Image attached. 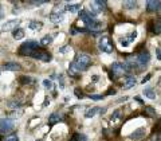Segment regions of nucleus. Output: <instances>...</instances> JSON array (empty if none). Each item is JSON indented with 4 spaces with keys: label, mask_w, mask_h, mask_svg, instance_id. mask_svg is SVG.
I'll return each mask as SVG.
<instances>
[{
    "label": "nucleus",
    "mask_w": 161,
    "mask_h": 141,
    "mask_svg": "<svg viewBox=\"0 0 161 141\" xmlns=\"http://www.w3.org/2000/svg\"><path fill=\"white\" fill-rule=\"evenodd\" d=\"M74 65H75V67H77L78 73L79 71H85V70H87L89 66L91 65V59H90V57L86 54H78L77 58H75V61H74Z\"/></svg>",
    "instance_id": "f257e3e1"
},
{
    "label": "nucleus",
    "mask_w": 161,
    "mask_h": 141,
    "mask_svg": "<svg viewBox=\"0 0 161 141\" xmlns=\"http://www.w3.org/2000/svg\"><path fill=\"white\" fill-rule=\"evenodd\" d=\"M144 95L146 98H149V99H156V93L152 87H145L144 89Z\"/></svg>",
    "instance_id": "aec40b11"
},
{
    "label": "nucleus",
    "mask_w": 161,
    "mask_h": 141,
    "mask_svg": "<svg viewBox=\"0 0 161 141\" xmlns=\"http://www.w3.org/2000/svg\"><path fill=\"white\" fill-rule=\"evenodd\" d=\"M125 7L126 10H134V8L137 7V1H125Z\"/></svg>",
    "instance_id": "b1692460"
},
{
    "label": "nucleus",
    "mask_w": 161,
    "mask_h": 141,
    "mask_svg": "<svg viewBox=\"0 0 161 141\" xmlns=\"http://www.w3.org/2000/svg\"><path fill=\"white\" fill-rule=\"evenodd\" d=\"M15 128V124L11 118H1L0 120V133H10Z\"/></svg>",
    "instance_id": "39448f33"
},
{
    "label": "nucleus",
    "mask_w": 161,
    "mask_h": 141,
    "mask_svg": "<svg viewBox=\"0 0 161 141\" xmlns=\"http://www.w3.org/2000/svg\"><path fill=\"white\" fill-rule=\"evenodd\" d=\"M52 42V36L51 35H46L42 38V40H40V44L42 46H47V44H50Z\"/></svg>",
    "instance_id": "5701e85b"
},
{
    "label": "nucleus",
    "mask_w": 161,
    "mask_h": 141,
    "mask_svg": "<svg viewBox=\"0 0 161 141\" xmlns=\"http://www.w3.org/2000/svg\"><path fill=\"white\" fill-rule=\"evenodd\" d=\"M42 27H43V23L42 22H38V20H31L28 23V28H31L32 31H39Z\"/></svg>",
    "instance_id": "dca6fc26"
},
{
    "label": "nucleus",
    "mask_w": 161,
    "mask_h": 141,
    "mask_svg": "<svg viewBox=\"0 0 161 141\" xmlns=\"http://www.w3.org/2000/svg\"><path fill=\"white\" fill-rule=\"evenodd\" d=\"M62 120V117H60V114L59 113H52L50 117H48V124L50 125H55L56 122H59Z\"/></svg>",
    "instance_id": "6ab92c4d"
},
{
    "label": "nucleus",
    "mask_w": 161,
    "mask_h": 141,
    "mask_svg": "<svg viewBox=\"0 0 161 141\" xmlns=\"http://www.w3.org/2000/svg\"><path fill=\"white\" fill-rule=\"evenodd\" d=\"M30 57H32V58H35V59H39V61H43V62H48V61L51 59V55L48 54L47 51L38 50V48L32 51Z\"/></svg>",
    "instance_id": "0eeeda50"
},
{
    "label": "nucleus",
    "mask_w": 161,
    "mask_h": 141,
    "mask_svg": "<svg viewBox=\"0 0 161 141\" xmlns=\"http://www.w3.org/2000/svg\"><path fill=\"white\" fill-rule=\"evenodd\" d=\"M39 47V43L36 42V40H27V42H24L22 46L19 47V54L22 55H31V52L34 50H36Z\"/></svg>",
    "instance_id": "7ed1b4c3"
},
{
    "label": "nucleus",
    "mask_w": 161,
    "mask_h": 141,
    "mask_svg": "<svg viewBox=\"0 0 161 141\" xmlns=\"http://www.w3.org/2000/svg\"><path fill=\"white\" fill-rule=\"evenodd\" d=\"M98 48L102 51V52H106V54H111V52H113L114 44H113V42H111V39H110V36L103 35V36L99 38Z\"/></svg>",
    "instance_id": "f03ea898"
},
{
    "label": "nucleus",
    "mask_w": 161,
    "mask_h": 141,
    "mask_svg": "<svg viewBox=\"0 0 161 141\" xmlns=\"http://www.w3.org/2000/svg\"><path fill=\"white\" fill-rule=\"evenodd\" d=\"M19 23H20V20H18V19L7 20V22L1 26V31H14V30H16V27L19 26Z\"/></svg>",
    "instance_id": "6e6552de"
},
{
    "label": "nucleus",
    "mask_w": 161,
    "mask_h": 141,
    "mask_svg": "<svg viewBox=\"0 0 161 141\" xmlns=\"http://www.w3.org/2000/svg\"><path fill=\"white\" fill-rule=\"evenodd\" d=\"M89 97H90L91 99H94V101H99V99H103L105 95H102V94H90Z\"/></svg>",
    "instance_id": "bb28decb"
},
{
    "label": "nucleus",
    "mask_w": 161,
    "mask_h": 141,
    "mask_svg": "<svg viewBox=\"0 0 161 141\" xmlns=\"http://www.w3.org/2000/svg\"><path fill=\"white\" fill-rule=\"evenodd\" d=\"M111 71L115 77H120V75L125 74L126 71H129V67L126 63H121V62H114L111 65Z\"/></svg>",
    "instance_id": "423d86ee"
},
{
    "label": "nucleus",
    "mask_w": 161,
    "mask_h": 141,
    "mask_svg": "<svg viewBox=\"0 0 161 141\" xmlns=\"http://www.w3.org/2000/svg\"><path fill=\"white\" fill-rule=\"evenodd\" d=\"M150 77H152V75H148V77H145V78H144V79H142V83H145L146 82V81H149V79H150Z\"/></svg>",
    "instance_id": "4c0bfd02"
},
{
    "label": "nucleus",
    "mask_w": 161,
    "mask_h": 141,
    "mask_svg": "<svg viewBox=\"0 0 161 141\" xmlns=\"http://www.w3.org/2000/svg\"><path fill=\"white\" fill-rule=\"evenodd\" d=\"M146 5H148V11L154 12V11H158V10H160L161 1L160 0H149V1L146 3Z\"/></svg>",
    "instance_id": "f8f14e48"
},
{
    "label": "nucleus",
    "mask_w": 161,
    "mask_h": 141,
    "mask_svg": "<svg viewBox=\"0 0 161 141\" xmlns=\"http://www.w3.org/2000/svg\"><path fill=\"white\" fill-rule=\"evenodd\" d=\"M145 110H146V112H148L149 114H152L153 117H157V113H156V110H154V109H152L150 106H146V108H145Z\"/></svg>",
    "instance_id": "c756f323"
},
{
    "label": "nucleus",
    "mask_w": 161,
    "mask_h": 141,
    "mask_svg": "<svg viewBox=\"0 0 161 141\" xmlns=\"http://www.w3.org/2000/svg\"><path fill=\"white\" fill-rule=\"evenodd\" d=\"M79 19H81V20H83L85 23H87V24H89V27H90L91 24H93V23L95 22L94 16H91L87 11H81V12H79Z\"/></svg>",
    "instance_id": "1a4fd4ad"
},
{
    "label": "nucleus",
    "mask_w": 161,
    "mask_h": 141,
    "mask_svg": "<svg viewBox=\"0 0 161 141\" xmlns=\"http://www.w3.org/2000/svg\"><path fill=\"white\" fill-rule=\"evenodd\" d=\"M48 19L51 20L52 23H60L63 20V14H51L48 16Z\"/></svg>",
    "instance_id": "412c9836"
},
{
    "label": "nucleus",
    "mask_w": 161,
    "mask_h": 141,
    "mask_svg": "<svg viewBox=\"0 0 161 141\" xmlns=\"http://www.w3.org/2000/svg\"><path fill=\"white\" fill-rule=\"evenodd\" d=\"M12 36H14V39H16V40L23 39L24 38V30L23 28H16V30L12 31Z\"/></svg>",
    "instance_id": "f3484780"
},
{
    "label": "nucleus",
    "mask_w": 161,
    "mask_h": 141,
    "mask_svg": "<svg viewBox=\"0 0 161 141\" xmlns=\"http://www.w3.org/2000/svg\"><path fill=\"white\" fill-rule=\"evenodd\" d=\"M120 117H121V112H120V110H115V112L111 114V121H117V120H120Z\"/></svg>",
    "instance_id": "cd10ccee"
},
{
    "label": "nucleus",
    "mask_w": 161,
    "mask_h": 141,
    "mask_svg": "<svg viewBox=\"0 0 161 141\" xmlns=\"http://www.w3.org/2000/svg\"><path fill=\"white\" fill-rule=\"evenodd\" d=\"M106 1H101V0H97V1H90L89 3V8H90V11H89V14H90L91 16H97L98 14H101V12L103 11V8L106 7Z\"/></svg>",
    "instance_id": "20e7f679"
},
{
    "label": "nucleus",
    "mask_w": 161,
    "mask_h": 141,
    "mask_svg": "<svg viewBox=\"0 0 161 141\" xmlns=\"http://www.w3.org/2000/svg\"><path fill=\"white\" fill-rule=\"evenodd\" d=\"M46 1H32V5H42V4H44Z\"/></svg>",
    "instance_id": "f704fd0d"
},
{
    "label": "nucleus",
    "mask_w": 161,
    "mask_h": 141,
    "mask_svg": "<svg viewBox=\"0 0 161 141\" xmlns=\"http://www.w3.org/2000/svg\"><path fill=\"white\" fill-rule=\"evenodd\" d=\"M43 85H44V87H46V89H48V90H51L52 87H54V86H52L54 83H52L51 81H48V79H44V81H43Z\"/></svg>",
    "instance_id": "c85d7f7f"
},
{
    "label": "nucleus",
    "mask_w": 161,
    "mask_h": 141,
    "mask_svg": "<svg viewBox=\"0 0 161 141\" xmlns=\"http://www.w3.org/2000/svg\"><path fill=\"white\" fill-rule=\"evenodd\" d=\"M69 50V47H62V48H59V52H62V54H65V51Z\"/></svg>",
    "instance_id": "e433bc0d"
},
{
    "label": "nucleus",
    "mask_w": 161,
    "mask_h": 141,
    "mask_svg": "<svg viewBox=\"0 0 161 141\" xmlns=\"http://www.w3.org/2000/svg\"><path fill=\"white\" fill-rule=\"evenodd\" d=\"M136 38H137V32L133 31L129 36H126V38H122L121 42H120V44H121L122 47H128L130 43H132V42H134V39H136Z\"/></svg>",
    "instance_id": "9b49d317"
},
{
    "label": "nucleus",
    "mask_w": 161,
    "mask_h": 141,
    "mask_svg": "<svg viewBox=\"0 0 161 141\" xmlns=\"http://www.w3.org/2000/svg\"><path fill=\"white\" fill-rule=\"evenodd\" d=\"M97 113H99V108H97V106H93V108H90V109L86 110L85 117H86V118H91V117H94Z\"/></svg>",
    "instance_id": "a211bd4d"
},
{
    "label": "nucleus",
    "mask_w": 161,
    "mask_h": 141,
    "mask_svg": "<svg viewBox=\"0 0 161 141\" xmlns=\"http://www.w3.org/2000/svg\"><path fill=\"white\" fill-rule=\"evenodd\" d=\"M75 94H77V97H78V98H82V97H83L82 93H81V91H79L78 89H75Z\"/></svg>",
    "instance_id": "c9c22d12"
},
{
    "label": "nucleus",
    "mask_w": 161,
    "mask_h": 141,
    "mask_svg": "<svg viewBox=\"0 0 161 141\" xmlns=\"http://www.w3.org/2000/svg\"><path fill=\"white\" fill-rule=\"evenodd\" d=\"M136 83H137V79L134 78V77H130V75H128V77L125 78L124 89H125V90H129V89H132V87L136 86Z\"/></svg>",
    "instance_id": "4468645a"
},
{
    "label": "nucleus",
    "mask_w": 161,
    "mask_h": 141,
    "mask_svg": "<svg viewBox=\"0 0 161 141\" xmlns=\"http://www.w3.org/2000/svg\"><path fill=\"white\" fill-rule=\"evenodd\" d=\"M5 141H19V137H18L16 134H12V136H10V137L5 138Z\"/></svg>",
    "instance_id": "2f4dec72"
},
{
    "label": "nucleus",
    "mask_w": 161,
    "mask_h": 141,
    "mask_svg": "<svg viewBox=\"0 0 161 141\" xmlns=\"http://www.w3.org/2000/svg\"><path fill=\"white\" fill-rule=\"evenodd\" d=\"M7 105L10 106V108H12V109H18V108H20V102L14 99V101H8Z\"/></svg>",
    "instance_id": "393cba45"
},
{
    "label": "nucleus",
    "mask_w": 161,
    "mask_h": 141,
    "mask_svg": "<svg viewBox=\"0 0 161 141\" xmlns=\"http://www.w3.org/2000/svg\"><path fill=\"white\" fill-rule=\"evenodd\" d=\"M157 58H158V59L161 58V55H160V48H157Z\"/></svg>",
    "instance_id": "58836bf2"
},
{
    "label": "nucleus",
    "mask_w": 161,
    "mask_h": 141,
    "mask_svg": "<svg viewBox=\"0 0 161 141\" xmlns=\"http://www.w3.org/2000/svg\"><path fill=\"white\" fill-rule=\"evenodd\" d=\"M69 73H70L71 75H77V73H78V70H77V67H75L74 62L70 63V67H69Z\"/></svg>",
    "instance_id": "a878e982"
},
{
    "label": "nucleus",
    "mask_w": 161,
    "mask_h": 141,
    "mask_svg": "<svg viewBox=\"0 0 161 141\" xmlns=\"http://www.w3.org/2000/svg\"><path fill=\"white\" fill-rule=\"evenodd\" d=\"M20 82L28 83V82H31V78H30V77H22V78H20Z\"/></svg>",
    "instance_id": "473e14b6"
},
{
    "label": "nucleus",
    "mask_w": 161,
    "mask_h": 141,
    "mask_svg": "<svg viewBox=\"0 0 161 141\" xmlns=\"http://www.w3.org/2000/svg\"><path fill=\"white\" fill-rule=\"evenodd\" d=\"M153 32L160 34V20H156V22H154V30H153Z\"/></svg>",
    "instance_id": "7c9ffc66"
},
{
    "label": "nucleus",
    "mask_w": 161,
    "mask_h": 141,
    "mask_svg": "<svg viewBox=\"0 0 161 141\" xmlns=\"http://www.w3.org/2000/svg\"><path fill=\"white\" fill-rule=\"evenodd\" d=\"M150 61V54L148 51H142L137 55V62L141 65V66H146V63Z\"/></svg>",
    "instance_id": "9d476101"
},
{
    "label": "nucleus",
    "mask_w": 161,
    "mask_h": 141,
    "mask_svg": "<svg viewBox=\"0 0 161 141\" xmlns=\"http://www.w3.org/2000/svg\"><path fill=\"white\" fill-rule=\"evenodd\" d=\"M144 134H145V128H138L134 133H132L130 138H132V140H140V138L144 137Z\"/></svg>",
    "instance_id": "2eb2a0df"
},
{
    "label": "nucleus",
    "mask_w": 161,
    "mask_h": 141,
    "mask_svg": "<svg viewBox=\"0 0 161 141\" xmlns=\"http://www.w3.org/2000/svg\"><path fill=\"white\" fill-rule=\"evenodd\" d=\"M160 140V134H156V136H152V137H150V140L149 141H158Z\"/></svg>",
    "instance_id": "72a5a7b5"
},
{
    "label": "nucleus",
    "mask_w": 161,
    "mask_h": 141,
    "mask_svg": "<svg viewBox=\"0 0 161 141\" xmlns=\"http://www.w3.org/2000/svg\"><path fill=\"white\" fill-rule=\"evenodd\" d=\"M67 11H70L71 14H75V12H79L81 10V4H69L66 7Z\"/></svg>",
    "instance_id": "4be33fe9"
},
{
    "label": "nucleus",
    "mask_w": 161,
    "mask_h": 141,
    "mask_svg": "<svg viewBox=\"0 0 161 141\" xmlns=\"http://www.w3.org/2000/svg\"><path fill=\"white\" fill-rule=\"evenodd\" d=\"M3 69L4 70H7V71H20L22 70V66L16 62H8L3 66Z\"/></svg>",
    "instance_id": "ddd939ff"
}]
</instances>
